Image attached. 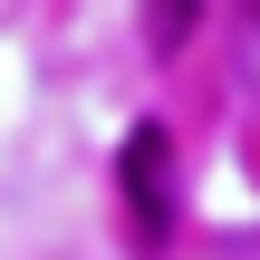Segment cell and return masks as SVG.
Wrapping results in <instances>:
<instances>
[{"mask_svg": "<svg viewBox=\"0 0 260 260\" xmlns=\"http://www.w3.org/2000/svg\"><path fill=\"white\" fill-rule=\"evenodd\" d=\"M203 10H212V0H145V39H154V58H183L193 29H203Z\"/></svg>", "mask_w": 260, "mask_h": 260, "instance_id": "obj_2", "label": "cell"}, {"mask_svg": "<svg viewBox=\"0 0 260 260\" xmlns=\"http://www.w3.org/2000/svg\"><path fill=\"white\" fill-rule=\"evenodd\" d=\"M116 183H125L135 241H145V251H164V241H174V145H164V125H135V135H125Z\"/></svg>", "mask_w": 260, "mask_h": 260, "instance_id": "obj_1", "label": "cell"}, {"mask_svg": "<svg viewBox=\"0 0 260 260\" xmlns=\"http://www.w3.org/2000/svg\"><path fill=\"white\" fill-rule=\"evenodd\" d=\"M241 68H251V77H260V0H251V10H241Z\"/></svg>", "mask_w": 260, "mask_h": 260, "instance_id": "obj_3", "label": "cell"}]
</instances>
